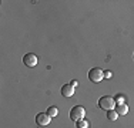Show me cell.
I'll return each mask as SVG.
<instances>
[{"mask_svg": "<svg viewBox=\"0 0 134 128\" xmlns=\"http://www.w3.org/2000/svg\"><path fill=\"white\" fill-rule=\"evenodd\" d=\"M117 105L116 100H114V97H111V95H103V97L98 100V107L103 108V110L106 111H111L114 110Z\"/></svg>", "mask_w": 134, "mask_h": 128, "instance_id": "6da1fadb", "label": "cell"}, {"mask_svg": "<svg viewBox=\"0 0 134 128\" xmlns=\"http://www.w3.org/2000/svg\"><path fill=\"white\" fill-rule=\"evenodd\" d=\"M84 117H86V110L81 105H74V107L70 110V118H71L74 123H77V121H80V120H84Z\"/></svg>", "mask_w": 134, "mask_h": 128, "instance_id": "7a4b0ae2", "label": "cell"}, {"mask_svg": "<svg viewBox=\"0 0 134 128\" xmlns=\"http://www.w3.org/2000/svg\"><path fill=\"white\" fill-rule=\"evenodd\" d=\"M103 78H104V70L98 68V67H94L88 71V80L91 83H100Z\"/></svg>", "mask_w": 134, "mask_h": 128, "instance_id": "3957f363", "label": "cell"}, {"mask_svg": "<svg viewBox=\"0 0 134 128\" xmlns=\"http://www.w3.org/2000/svg\"><path fill=\"white\" fill-rule=\"evenodd\" d=\"M50 121H52V117L47 113H40V114L36 115V123H37V125H40V127L49 125Z\"/></svg>", "mask_w": 134, "mask_h": 128, "instance_id": "277c9868", "label": "cell"}, {"mask_svg": "<svg viewBox=\"0 0 134 128\" xmlns=\"http://www.w3.org/2000/svg\"><path fill=\"white\" fill-rule=\"evenodd\" d=\"M37 61H39V60H37V56L36 54H33V53H29V54H26V56L23 57V63L26 64L27 67H36L37 66Z\"/></svg>", "mask_w": 134, "mask_h": 128, "instance_id": "5b68a950", "label": "cell"}, {"mask_svg": "<svg viewBox=\"0 0 134 128\" xmlns=\"http://www.w3.org/2000/svg\"><path fill=\"white\" fill-rule=\"evenodd\" d=\"M62 95L63 97H73L74 95V87L71 84H66L62 87Z\"/></svg>", "mask_w": 134, "mask_h": 128, "instance_id": "8992f818", "label": "cell"}, {"mask_svg": "<svg viewBox=\"0 0 134 128\" xmlns=\"http://www.w3.org/2000/svg\"><path fill=\"white\" fill-rule=\"evenodd\" d=\"M114 110L117 111L119 115H126L127 113H129V105H127L126 102H123V104H117Z\"/></svg>", "mask_w": 134, "mask_h": 128, "instance_id": "52a82bcc", "label": "cell"}, {"mask_svg": "<svg viewBox=\"0 0 134 128\" xmlns=\"http://www.w3.org/2000/svg\"><path fill=\"white\" fill-rule=\"evenodd\" d=\"M107 118L110 121H116L119 118V114H117L116 110H111V111H107Z\"/></svg>", "mask_w": 134, "mask_h": 128, "instance_id": "ba28073f", "label": "cell"}, {"mask_svg": "<svg viewBox=\"0 0 134 128\" xmlns=\"http://www.w3.org/2000/svg\"><path fill=\"white\" fill-rule=\"evenodd\" d=\"M47 114L50 115V117H57V114H59V110H57V107H54V105H52V107H49V110H47Z\"/></svg>", "mask_w": 134, "mask_h": 128, "instance_id": "9c48e42d", "label": "cell"}, {"mask_svg": "<svg viewBox=\"0 0 134 128\" xmlns=\"http://www.w3.org/2000/svg\"><path fill=\"white\" fill-rule=\"evenodd\" d=\"M76 125H77V128H88V123L86 120H80L76 123Z\"/></svg>", "mask_w": 134, "mask_h": 128, "instance_id": "30bf717a", "label": "cell"}, {"mask_svg": "<svg viewBox=\"0 0 134 128\" xmlns=\"http://www.w3.org/2000/svg\"><path fill=\"white\" fill-rule=\"evenodd\" d=\"M114 100H116V102H117V104H123V102H126V98H124L121 94H119L116 98H114Z\"/></svg>", "mask_w": 134, "mask_h": 128, "instance_id": "8fae6325", "label": "cell"}, {"mask_svg": "<svg viewBox=\"0 0 134 128\" xmlns=\"http://www.w3.org/2000/svg\"><path fill=\"white\" fill-rule=\"evenodd\" d=\"M111 77H113V73L106 70V71H104V78H111Z\"/></svg>", "mask_w": 134, "mask_h": 128, "instance_id": "7c38bea8", "label": "cell"}, {"mask_svg": "<svg viewBox=\"0 0 134 128\" xmlns=\"http://www.w3.org/2000/svg\"><path fill=\"white\" fill-rule=\"evenodd\" d=\"M70 84H71V85H73V87H74V88H76V87H77V85H79V81H77V80H73V81H71V83H70Z\"/></svg>", "mask_w": 134, "mask_h": 128, "instance_id": "4fadbf2b", "label": "cell"}, {"mask_svg": "<svg viewBox=\"0 0 134 128\" xmlns=\"http://www.w3.org/2000/svg\"><path fill=\"white\" fill-rule=\"evenodd\" d=\"M133 57H134V56H133Z\"/></svg>", "mask_w": 134, "mask_h": 128, "instance_id": "5bb4252c", "label": "cell"}]
</instances>
